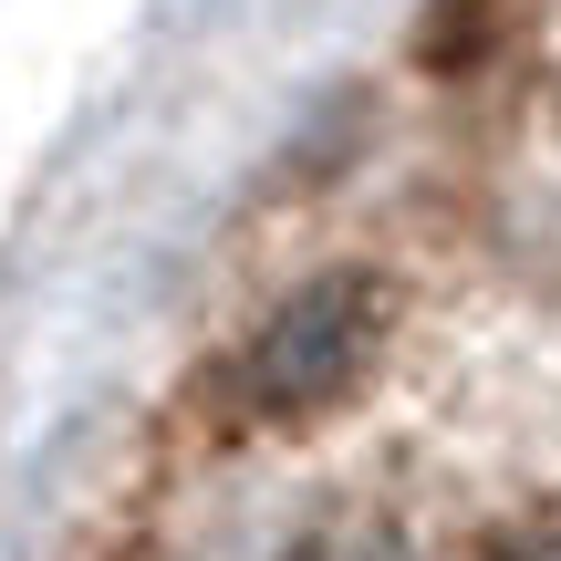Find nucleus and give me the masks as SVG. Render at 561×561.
I'll return each mask as SVG.
<instances>
[{
    "mask_svg": "<svg viewBox=\"0 0 561 561\" xmlns=\"http://www.w3.org/2000/svg\"><path fill=\"white\" fill-rule=\"evenodd\" d=\"M375 333H385V301L375 280L333 271V280H301L291 301L261 322V333L240 343V364H229V405L261 426H301L322 416V405H343L364 385V364H375Z\"/></svg>",
    "mask_w": 561,
    "mask_h": 561,
    "instance_id": "f257e3e1",
    "label": "nucleus"
},
{
    "mask_svg": "<svg viewBox=\"0 0 561 561\" xmlns=\"http://www.w3.org/2000/svg\"><path fill=\"white\" fill-rule=\"evenodd\" d=\"M500 561H561V530H551V541H510Z\"/></svg>",
    "mask_w": 561,
    "mask_h": 561,
    "instance_id": "f03ea898",
    "label": "nucleus"
}]
</instances>
